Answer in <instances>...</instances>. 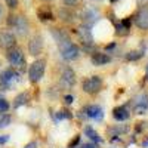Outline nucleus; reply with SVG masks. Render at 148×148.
I'll return each mask as SVG.
<instances>
[{"instance_id": "nucleus-14", "label": "nucleus", "mask_w": 148, "mask_h": 148, "mask_svg": "<svg viewBox=\"0 0 148 148\" xmlns=\"http://www.w3.org/2000/svg\"><path fill=\"white\" fill-rule=\"evenodd\" d=\"M148 110V93H141L135 99V111L136 114H144Z\"/></svg>"}, {"instance_id": "nucleus-12", "label": "nucleus", "mask_w": 148, "mask_h": 148, "mask_svg": "<svg viewBox=\"0 0 148 148\" xmlns=\"http://www.w3.org/2000/svg\"><path fill=\"white\" fill-rule=\"evenodd\" d=\"M28 52L33 56H37L43 52V39L40 36H36L28 42Z\"/></svg>"}, {"instance_id": "nucleus-39", "label": "nucleus", "mask_w": 148, "mask_h": 148, "mask_svg": "<svg viewBox=\"0 0 148 148\" xmlns=\"http://www.w3.org/2000/svg\"><path fill=\"white\" fill-rule=\"evenodd\" d=\"M95 2H101V0H95Z\"/></svg>"}, {"instance_id": "nucleus-26", "label": "nucleus", "mask_w": 148, "mask_h": 148, "mask_svg": "<svg viewBox=\"0 0 148 148\" xmlns=\"http://www.w3.org/2000/svg\"><path fill=\"white\" fill-rule=\"evenodd\" d=\"M80 0H62V5L65 8H74V6H77L79 5Z\"/></svg>"}, {"instance_id": "nucleus-38", "label": "nucleus", "mask_w": 148, "mask_h": 148, "mask_svg": "<svg viewBox=\"0 0 148 148\" xmlns=\"http://www.w3.org/2000/svg\"><path fill=\"white\" fill-rule=\"evenodd\" d=\"M45 2H52V0H45Z\"/></svg>"}, {"instance_id": "nucleus-21", "label": "nucleus", "mask_w": 148, "mask_h": 148, "mask_svg": "<svg viewBox=\"0 0 148 148\" xmlns=\"http://www.w3.org/2000/svg\"><path fill=\"white\" fill-rule=\"evenodd\" d=\"M83 132H84V135H86V136H88L90 141H93V142H96V144H98V142H101V136H99V133H98L92 126H86Z\"/></svg>"}, {"instance_id": "nucleus-27", "label": "nucleus", "mask_w": 148, "mask_h": 148, "mask_svg": "<svg viewBox=\"0 0 148 148\" xmlns=\"http://www.w3.org/2000/svg\"><path fill=\"white\" fill-rule=\"evenodd\" d=\"M120 24H121V25L125 27L126 30H130V25H132V19H130V18H126V19H123Z\"/></svg>"}, {"instance_id": "nucleus-20", "label": "nucleus", "mask_w": 148, "mask_h": 148, "mask_svg": "<svg viewBox=\"0 0 148 148\" xmlns=\"http://www.w3.org/2000/svg\"><path fill=\"white\" fill-rule=\"evenodd\" d=\"M28 101H30V95L27 92H22V93L16 95V98L14 99V104H12V105H14V108H19L22 105L28 104Z\"/></svg>"}, {"instance_id": "nucleus-6", "label": "nucleus", "mask_w": 148, "mask_h": 148, "mask_svg": "<svg viewBox=\"0 0 148 148\" xmlns=\"http://www.w3.org/2000/svg\"><path fill=\"white\" fill-rule=\"evenodd\" d=\"M10 27L15 30V33L18 36L24 37V36H27L28 31H30V22H28L25 15H15V19H14V22H12Z\"/></svg>"}, {"instance_id": "nucleus-8", "label": "nucleus", "mask_w": 148, "mask_h": 148, "mask_svg": "<svg viewBox=\"0 0 148 148\" xmlns=\"http://www.w3.org/2000/svg\"><path fill=\"white\" fill-rule=\"evenodd\" d=\"M82 113H84L86 117H89L95 121H101L104 119V110L99 107V105H96V104H92V105H86L83 108Z\"/></svg>"}, {"instance_id": "nucleus-9", "label": "nucleus", "mask_w": 148, "mask_h": 148, "mask_svg": "<svg viewBox=\"0 0 148 148\" xmlns=\"http://www.w3.org/2000/svg\"><path fill=\"white\" fill-rule=\"evenodd\" d=\"M16 45V37L14 33H10L8 30H2L0 31V49H5V51H8V49L14 47Z\"/></svg>"}, {"instance_id": "nucleus-30", "label": "nucleus", "mask_w": 148, "mask_h": 148, "mask_svg": "<svg viewBox=\"0 0 148 148\" xmlns=\"http://www.w3.org/2000/svg\"><path fill=\"white\" fill-rule=\"evenodd\" d=\"M79 141H80V136H76V139H74L73 142H70V145H68V147H70V148H74V147H76V145L79 144Z\"/></svg>"}, {"instance_id": "nucleus-36", "label": "nucleus", "mask_w": 148, "mask_h": 148, "mask_svg": "<svg viewBox=\"0 0 148 148\" xmlns=\"http://www.w3.org/2000/svg\"><path fill=\"white\" fill-rule=\"evenodd\" d=\"M2 15H3V6L0 5V18H2Z\"/></svg>"}, {"instance_id": "nucleus-2", "label": "nucleus", "mask_w": 148, "mask_h": 148, "mask_svg": "<svg viewBox=\"0 0 148 148\" xmlns=\"http://www.w3.org/2000/svg\"><path fill=\"white\" fill-rule=\"evenodd\" d=\"M58 46H59L61 56H62V59H65V61H74V59H77L80 56V47L76 43H73L71 40H67V42L61 43Z\"/></svg>"}, {"instance_id": "nucleus-3", "label": "nucleus", "mask_w": 148, "mask_h": 148, "mask_svg": "<svg viewBox=\"0 0 148 148\" xmlns=\"http://www.w3.org/2000/svg\"><path fill=\"white\" fill-rule=\"evenodd\" d=\"M18 80H19V73L15 68L10 67V68L2 71V74H0V89H2V90H8Z\"/></svg>"}, {"instance_id": "nucleus-29", "label": "nucleus", "mask_w": 148, "mask_h": 148, "mask_svg": "<svg viewBox=\"0 0 148 148\" xmlns=\"http://www.w3.org/2000/svg\"><path fill=\"white\" fill-rule=\"evenodd\" d=\"M64 101H65V104H73V101H74V98H73V95H67L65 98H64Z\"/></svg>"}, {"instance_id": "nucleus-11", "label": "nucleus", "mask_w": 148, "mask_h": 148, "mask_svg": "<svg viewBox=\"0 0 148 148\" xmlns=\"http://www.w3.org/2000/svg\"><path fill=\"white\" fill-rule=\"evenodd\" d=\"M80 16H82V21H83L84 25L92 27L93 24L99 19V12H98L96 9H84Z\"/></svg>"}, {"instance_id": "nucleus-24", "label": "nucleus", "mask_w": 148, "mask_h": 148, "mask_svg": "<svg viewBox=\"0 0 148 148\" xmlns=\"http://www.w3.org/2000/svg\"><path fill=\"white\" fill-rule=\"evenodd\" d=\"M73 117V114L70 113L68 110H61V111H58V114H56V119L58 120H62V119H71Z\"/></svg>"}, {"instance_id": "nucleus-32", "label": "nucleus", "mask_w": 148, "mask_h": 148, "mask_svg": "<svg viewBox=\"0 0 148 148\" xmlns=\"http://www.w3.org/2000/svg\"><path fill=\"white\" fill-rule=\"evenodd\" d=\"M138 3H139L141 6H147V5H148V0H138Z\"/></svg>"}, {"instance_id": "nucleus-1", "label": "nucleus", "mask_w": 148, "mask_h": 148, "mask_svg": "<svg viewBox=\"0 0 148 148\" xmlns=\"http://www.w3.org/2000/svg\"><path fill=\"white\" fill-rule=\"evenodd\" d=\"M6 58L9 61V64L12 65V68H15L18 71H22L24 67H25V56H24L22 49L18 47V46H14V47L8 49Z\"/></svg>"}, {"instance_id": "nucleus-34", "label": "nucleus", "mask_w": 148, "mask_h": 148, "mask_svg": "<svg viewBox=\"0 0 148 148\" xmlns=\"http://www.w3.org/2000/svg\"><path fill=\"white\" fill-rule=\"evenodd\" d=\"M114 46H116V43H110V45L107 46V49H113Z\"/></svg>"}, {"instance_id": "nucleus-19", "label": "nucleus", "mask_w": 148, "mask_h": 148, "mask_svg": "<svg viewBox=\"0 0 148 148\" xmlns=\"http://www.w3.org/2000/svg\"><path fill=\"white\" fill-rule=\"evenodd\" d=\"M58 16L59 19H62L65 22H73L74 21V14L71 12V8H62L58 10Z\"/></svg>"}, {"instance_id": "nucleus-4", "label": "nucleus", "mask_w": 148, "mask_h": 148, "mask_svg": "<svg viewBox=\"0 0 148 148\" xmlns=\"http://www.w3.org/2000/svg\"><path fill=\"white\" fill-rule=\"evenodd\" d=\"M45 70H46V61L45 59H36L34 62L28 68V77L31 83L40 82L42 77L45 76Z\"/></svg>"}, {"instance_id": "nucleus-7", "label": "nucleus", "mask_w": 148, "mask_h": 148, "mask_svg": "<svg viewBox=\"0 0 148 148\" xmlns=\"http://www.w3.org/2000/svg\"><path fill=\"white\" fill-rule=\"evenodd\" d=\"M76 33H77V36H79V39H80V42H82V45H83L84 49H90L93 46V36H92L90 27L82 24L80 27H77Z\"/></svg>"}, {"instance_id": "nucleus-17", "label": "nucleus", "mask_w": 148, "mask_h": 148, "mask_svg": "<svg viewBox=\"0 0 148 148\" xmlns=\"http://www.w3.org/2000/svg\"><path fill=\"white\" fill-rule=\"evenodd\" d=\"M37 18H39L42 22H47V21H53L55 16H53V12L49 6H42L37 10Z\"/></svg>"}, {"instance_id": "nucleus-13", "label": "nucleus", "mask_w": 148, "mask_h": 148, "mask_svg": "<svg viewBox=\"0 0 148 148\" xmlns=\"http://www.w3.org/2000/svg\"><path fill=\"white\" fill-rule=\"evenodd\" d=\"M135 24L139 30H148V8H142L136 14Z\"/></svg>"}, {"instance_id": "nucleus-33", "label": "nucleus", "mask_w": 148, "mask_h": 148, "mask_svg": "<svg viewBox=\"0 0 148 148\" xmlns=\"http://www.w3.org/2000/svg\"><path fill=\"white\" fill-rule=\"evenodd\" d=\"M25 148H36V142H30Z\"/></svg>"}, {"instance_id": "nucleus-25", "label": "nucleus", "mask_w": 148, "mask_h": 148, "mask_svg": "<svg viewBox=\"0 0 148 148\" xmlns=\"http://www.w3.org/2000/svg\"><path fill=\"white\" fill-rule=\"evenodd\" d=\"M9 110V104L6 99H3V98H0V113H6V111Z\"/></svg>"}, {"instance_id": "nucleus-22", "label": "nucleus", "mask_w": 148, "mask_h": 148, "mask_svg": "<svg viewBox=\"0 0 148 148\" xmlns=\"http://www.w3.org/2000/svg\"><path fill=\"white\" fill-rule=\"evenodd\" d=\"M144 56V51H130L126 53V59L127 61H138Z\"/></svg>"}, {"instance_id": "nucleus-37", "label": "nucleus", "mask_w": 148, "mask_h": 148, "mask_svg": "<svg viewBox=\"0 0 148 148\" xmlns=\"http://www.w3.org/2000/svg\"><path fill=\"white\" fill-rule=\"evenodd\" d=\"M110 2H111V3H116V2H117V0H110Z\"/></svg>"}, {"instance_id": "nucleus-31", "label": "nucleus", "mask_w": 148, "mask_h": 148, "mask_svg": "<svg viewBox=\"0 0 148 148\" xmlns=\"http://www.w3.org/2000/svg\"><path fill=\"white\" fill-rule=\"evenodd\" d=\"M82 148H98V147H96V145H95V142H93V144H84Z\"/></svg>"}, {"instance_id": "nucleus-10", "label": "nucleus", "mask_w": 148, "mask_h": 148, "mask_svg": "<svg viewBox=\"0 0 148 148\" xmlns=\"http://www.w3.org/2000/svg\"><path fill=\"white\" fill-rule=\"evenodd\" d=\"M61 83L64 84L65 89H70L76 84V73H74L73 68L65 67L62 70V73H61Z\"/></svg>"}, {"instance_id": "nucleus-15", "label": "nucleus", "mask_w": 148, "mask_h": 148, "mask_svg": "<svg viewBox=\"0 0 148 148\" xmlns=\"http://www.w3.org/2000/svg\"><path fill=\"white\" fill-rule=\"evenodd\" d=\"M129 116H130V111L127 110L126 105H120V107H116L113 110V117L117 121H125L129 119Z\"/></svg>"}, {"instance_id": "nucleus-28", "label": "nucleus", "mask_w": 148, "mask_h": 148, "mask_svg": "<svg viewBox=\"0 0 148 148\" xmlns=\"http://www.w3.org/2000/svg\"><path fill=\"white\" fill-rule=\"evenodd\" d=\"M5 2H6L8 8H10V9H15L18 6V0H5Z\"/></svg>"}, {"instance_id": "nucleus-23", "label": "nucleus", "mask_w": 148, "mask_h": 148, "mask_svg": "<svg viewBox=\"0 0 148 148\" xmlns=\"http://www.w3.org/2000/svg\"><path fill=\"white\" fill-rule=\"evenodd\" d=\"M9 123H10V116L6 113H0V129L6 127Z\"/></svg>"}, {"instance_id": "nucleus-18", "label": "nucleus", "mask_w": 148, "mask_h": 148, "mask_svg": "<svg viewBox=\"0 0 148 148\" xmlns=\"http://www.w3.org/2000/svg\"><path fill=\"white\" fill-rule=\"evenodd\" d=\"M51 34H52V37L55 39V42H56L58 45L70 40V36H68L64 30H61V28H51Z\"/></svg>"}, {"instance_id": "nucleus-16", "label": "nucleus", "mask_w": 148, "mask_h": 148, "mask_svg": "<svg viewBox=\"0 0 148 148\" xmlns=\"http://www.w3.org/2000/svg\"><path fill=\"white\" fill-rule=\"evenodd\" d=\"M90 61H92V64H93V65L101 67V65L108 64L110 61H111V58H110L107 53H104V52H93L92 56H90Z\"/></svg>"}, {"instance_id": "nucleus-35", "label": "nucleus", "mask_w": 148, "mask_h": 148, "mask_svg": "<svg viewBox=\"0 0 148 148\" xmlns=\"http://www.w3.org/2000/svg\"><path fill=\"white\" fill-rule=\"evenodd\" d=\"M145 79L148 80V65H147V68H145Z\"/></svg>"}, {"instance_id": "nucleus-5", "label": "nucleus", "mask_w": 148, "mask_h": 148, "mask_svg": "<svg viewBox=\"0 0 148 148\" xmlns=\"http://www.w3.org/2000/svg\"><path fill=\"white\" fill-rule=\"evenodd\" d=\"M102 79L99 76H90L88 79H84L82 83V89L84 93L88 95H95L102 89Z\"/></svg>"}]
</instances>
